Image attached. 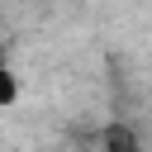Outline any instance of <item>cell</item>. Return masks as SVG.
<instances>
[{"instance_id": "cell-3", "label": "cell", "mask_w": 152, "mask_h": 152, "mask_svg": "<svg viewBox=\"0 0 152 152\" xmlns=\"http://www.w3.org/2000/svg\"><path fill=\"white\" fill-rule=\"evenodd\" d=\"M0 66H5V28H0Z\"/></svg>"}, {"instance_id": "cell-2", "label": "cell", "mask_w": 152, "mask_h": 152, "mask_svg": "<svg viewBox=\"0 0 152 152\" xmlns=\"http://www.w3.org/2000/svg\"><path fill=\"white\" fill-rule=\"evenodd\" d=\"M14 100H19V81L10 66H0V104H14Z\"/></svg>"}, {"instance_id": "cell-1", "label": "cell", "mask_w": 152, "mask_h": 152, "mask_svg": "<svg viewBox=\"0 0 152 152\" xmlns=\"http://www.w3.org/2000/svg\"><path fill=\"white\" fill-rule=\"evenodd\" d=\"M100 152H142V147H138V133L114 119V124L100 128Z\"/></svg>"}]
</instances>
